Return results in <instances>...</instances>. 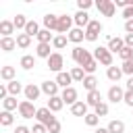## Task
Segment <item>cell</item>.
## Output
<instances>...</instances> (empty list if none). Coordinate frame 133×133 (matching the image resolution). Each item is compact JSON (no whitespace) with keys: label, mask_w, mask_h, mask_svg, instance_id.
I'll return each instance as SVG.
<instances>
[{"label":"cell","mask_w":133,"mask_h":133,"mask_svg":"<svg viewBox=\"0 0 133 133\" xmlns=\"http://www.w3.org/2000/svg\"><path fill=\"white\" fill-rule=\"evenodd\" d=\"M39 87H42V94H46L48 98L60 96V94H58V89H60V87H58V83H56V81H50V79H48V81H42V85H39Z\"/></svg>","instance_id":"11"},{"label":"cell","mask_w":133,"mask_h":133,"mask_svg":"<svg viewBox=\"0 0 133 133\" xmlns=\"http://www.w3.org/2000/svg\"><path fill=\"white\" fill-rule=\"evenodd\" d=\"M91 6H94V2H91V0H77V8H79V10H83V12H87Z\"/></svg>","instance_id":"40"},{"label":"cell","mask_w":133,"mask_h":133,"mask_svg":"<svg viewBox=\"0 0 133 133\" xmlns=\"http://www.w3.org/2000/svg\"><path fill=\"white\" fill-rule=\"evenodd\" d=\"M123 17H125V21H131V19H133V6L123 8Z\"/></svg>","instance_id":"48"},{"label":"cell","mask_w":133,"mask_h":133,"mask_svg":"<svg viewBox=\"0 0 133 133\" xmlns=\"http://www.w3.org/2000/svg\"><path fill=\"white\" fill-rule=\"evenodd\" d=\"M102 29H104V27H102V23L91 19V21H89V25L85 27V39H87V42H96V39L100 37Z\"/></svg>","instance_id":"4"},{"label":"cell","mask_w":133,"mask_h":133,"mask_svg":"<svg viewBox=\"0 0 133 133\" xmlns=\"http://www.w3.org/2000/svg\"><path fill=\"white\" fill-rule=\"evenodd\" d=\"M17 48V37H0V50L2 52H12Z\"/></svg>","instance_id":"23"},{"label":"cell","mask_w":133,"mask_h":133,"mask_svg":"<svg viewBox=\"0 0 133 133\" xmlns=\"http://www.w3.org/2000/svg\"><path fill=\"white\" fill-rule=\"evenodd\" d=\"M71 114H73V116H87V114H89V106H87V102H83V100L75 102V104L71 106Z\"/></svg>","instance_id":"13"},{"label":"cell","mask_w":133,"mask_h":133,"mask_svg":"<svg viewBox=\"0 0 133 133\" xmlns=\"http://www.w3.org/2000/svg\"><path fill=\"white\" fill-rule=\"evenodd\" d=\"M69 73H71L73 81H77V83H83V79H85V71H83L81 66H73Z\"/></svg>","instance_id":"33"},{"label":"cell","mask_w":133,"mask_h":133,"mask_svg":"<svg viewBox=\"0 0 133 133\" xmlns=\"http://www.w3.org/2000/svg\"><path fill=\"white\" fill-rule=\"evenodd\" d=\"M71 56H73V60L77 62V66H85L87 62H91L94 60V54L89 52V50H85V48H81V46H75L73 50H71Z\"/></svg>","instance_id":"1"},{"label":"cell","mask_w":133,"mask_h":133,"mask_svg":"<svg viewBox=\"0 0 133 133\" xmlns=\"http://www.w3.org/2000/svg\"><path fill=\"white\" fill-rule=\"evenodd\" d=\"M73 25H75V21H73V17H69V15H60L58 17V35H69V31L73 29Z\"/></svg>","instance_id":"6"},{"label":"cell","mask_w":133,"mask_h":133,"mask_svg":"<svg viewBox=\"0 0 133 133\" xmlns=\"http://www.w3.org/2000/svg\"><path fill=\"white\" fill-rule=\"evenodd\" d=\"M42 23H44V29H48V31H56V29H58V15L48 12V15L42 19Z\"/></svg>","instance_id":"15"},{"label":"cell","mask_w":133,"mask_h":133,"mask_svg":"<svg viewBox=\"0 0 133 133\" xmlns=\"http://www.w3.org/2000/svg\"><path fill=\"white\" fill-rule=\"evenodd\" d=\"M8 96H10V94H8V87H6V83H2V85H0V100L4 102Z\"/></svg>","instance_id":"46"},{"label":"cell","mask_w":133,"mask_h":133,"mask_svg":"<svg viewBox=\"0 0 133 133\" xmlns=\"http://www.w3.org/2000/svg\"><path fill=\"white\" fill-rule=\"evenodd\" d=\"M96 8L100 10L102 17H114V12H116L114 0H98V2H96Z\"/></svg>","instance_id":"5"},{"label":"cell","mask_w":133,"mask_h":133,"mask_svg":"<svg viewBox=\"0 0 133 133\" xmlns=\"http://www.w3.org/2000/svg\"><path fill=\"white\" fill-rule=\"evenodd\" d=\"M60 98H62V102L69 104V106H73L75 102H79V94H77V89H75L73 85L66 87V89H62V91H60Z\"/></svg>","instance_id":"10"},{"label":"cell","mask_w":133,"mask_h":133,"mask_svg":"<svg viewBox=\"0 0 133 133\" xmlns=\"http://www.w3.org/2000/svg\"><path fill=\"white\" fill-rule=\"evenodd\" d=\"M19 66H21L23 71H31V69L35 66V56H31V54H25V56L19 60Z\"/></svg>","instance_id":"27"},{"label":"cell","mask_w":133,"mask_h":133,"mask_svg":"<svg viewBox=\"0 0 133 133\" xmlns=\"http://www.w3.org/2000/svg\"><path fill=\"white\" fill-rule=\"evenodd\" d=\"M42 29H39V25L35 23V21H29L27 23V27H25V33L29 35V37H37V33H39Z\"/></svg>","instance_id":"34"},{"label":"cell","mask_w":133,"mask_h":133,"mask_svg":"<svg viewBox=\"0 0 133 133\" xmlns=\"http://www.w3.org/2000/svg\"><path fill=\"white\" fill-rule=\"evenodd\" d=\"M2 110H6V112L19 110V102H17V98H15V96H8V98L2 102Z\"/></svg>","instance_id":"28"},{"label":"cell","mask_w":133,"mask_h":133,"mask_svg":"<svg viewBox=\"0 0 133 133\" xmlns=\"http://www.w3.org/2000/svg\"><path fill=\"white\" fill-rule=\"evenodd\" d=\"M62 66H64V58H62V54H60V52H54V54L48 58V69L54 71V73L58 75V73H62Z\"/></svg>","instance_id":"8"},{"label":"cell","mask_w":133,"mask_h":133,"mask_svg":"<svg viewBox=\"0 0 133 133\" xmlns=\"http://www.w3.org/2000/svg\"><path fill=\"white\" fill-rule=\"evenodd\" d=\"M15 123V116H12V112H6V110H2L0 112V125L2 127H10Z\"/></svg>","instance_id":"36"},{"label":"cell","mask_w":133,"mask_h":133,"mask_svg":"<svg viewBox=\"0 0 133 133\" xmlns=\"http://www.w3.org/2000/svg\"><path fill=\"white\" fill-rule=\"evenodd\" d=\"M112 54H118L123 48H125V39L123 37H108V46H106Z\"/></svg>","instance_id":"16"},{"label":"cell","mask_w":133,"mask_h":133,"mask_svg":"<svg viewBox=\"0 0 133 133\" xmlns=\"http://www.w3.org/2000/svg\"><path fill=\"white\" fill-rule=\"evenodd\" d=\"M96 69H98V60H96V58H94L91 62H87V64L83 66V71H85V75H94V73H96Z\"/></svg>","instance_id":"41"},{"label":"cell","mask_w":133,"mask_h":133,"mask_svg":"<svg viewBox=\"0 0 133 133\" xmlns=\"http://www.w3.org/2000/svg\"><path fill=\"white\" fill-rule=\"evenodd\" d=\"M123 39H125V46L127 48H133V33H125Z\"/></svg>","instance_id":"49"},{"label":"cell","mask_w":133,"mask_h":133,"mask_svg":"<svg viewBox=\"0 0 133 133\" xmlns=\"http://www.w3.org/2000/svg\"><path fill=\"white\" fill-rule=\"evenodd\" d=\"M35 121L37 123H42V125H46V129L56 121V116H54V112L48 108V106H42V108H37V112H35Z\"/></svg>","instance_id":"3"},{"label":"cell","mask_w":133,"mask_h":133,"mask_svg":"<svg viewBox=\"0 0 133 133\" xmlns=\"http://www.w3.org/2000/svg\"><path fill=\"white\" fill-rule=\"evenodd\" d=\"M54 81L58 83V87L66 89V87H71V83H73V77H71V73L62 71V73H58V75H56V79H54Z\"/></svg>","instance_id":"20"},{"label":"cell","mask_w":133,"mask_h":133,"mask_svg":"<svg viewBox=\"0 0 133 133\" xmlns=\"http://www.w3.org/2000/svg\"><path fill=\"white\" fill-rule=\"evenodd\" d=\"M125 91H127V89H123V87L116 83V85H110V89H108L106 96H108V100H110L112 104H118V102L125 100Z\"/></svg>","instance_id":"9"},{"label":"cell","mask_w":133,"mask_h":133,"mask_svg":"<svg viewBox=\"0 0 133 133\" xmlns=\"http://www.w3.org/2000/svg\"><path fill=\"white\" fill-rule=\"evenodd\" d=\"M31 46V37L23 31V33H17V48H23V50H27Z\"/></svg>","instance_id":"29"},{"label":"cell","mask_w":133,"mask_h":133,"mask_svg":"<svg viewBox=\"0 0 133 133\" xmlns=\"http://www.w3.org/2000/svg\"><path fill=\"white\" fill-rule=\"evenodd\" d=\"M52 112H60L62 110V106H64V102H62V98L60 96H54V98H48V104H46Z\"/></svg>","instance_id":"26"},{"label":"cell","mask_w":133,"mask_h":133,"mask_svg":"<svg viewBox=\"0 0 133 133\" xmlns=\"http://www.w3.org/2000/svg\"><path fill=\"white\" fill-rule=\"evenodd\" d=\"M106 77H108V79H110V81H112V83L116 85V83L121 81V77H123V69H121V66H114V64H112L110 69H106Z\"/></svg>","instance_id":"22"},{"label":"cell","mask_w":133,"mask_h":133,"mask_svg":"<svg viewBox=\"0 0 133 133\" xmlns=\"http://www.w3.org/2000/svg\"><path fill=\"white\" fill-rule=\"evenodd\" d=\"M83 87H85L87 91L98 89V79H96V75H85V79H83Z\"/></svg>","instance_id":"32"},{"label":"cell","mask_w":133,"mask_h":133,"mask_svg":"<svg viewBox=\"0 0 133 133\" xmlns=\"http://www.w3.org/2000/svg\"><path fill=\"white\" fill-rule=\"evenodd\" d=\"M0 33H2V37H12L15 23L12 21H0Z\"/></svg>","instance_id":"24"},{"label":"cell","mask_w":133,"mask_h":133,"mask_svg":"<svg viewBox=\"0 0 133 133\" xmlns=\"http://www.w3.org/2000/svg\"><path fill=\"white\" fill-rule=\"evenodd\" d=\"M94 58L98 60V64H104L106 69L112 66V52H110L106 46H98V48L94 50Z\"/></svg>","instance_id":"2"},{"label":"cell","mask_w":133,"mask_h":133,"mask_svg":"<svg viewBox=\"0 0 133 133\" xmlns=\"http://www.w3.org/2000/svg\"><path fill=\"white\" fill-rule=\"evenodd\" d=\"M23 94H25V100H29V102H35V100L39 98V94H42V87H39V85H35V83H27Z\"/></svg>","instance_id":"12"},{"label":"cell","mask_w":133,"mask_h":133,"mask_svg":"<svg viewBox=\"0 0 133 133\" xmlns=\"http://www.w3.org/2000/svg\"><path fill=\"white\" fill-rule=\"evenodd\" d=\"M60 129H62V125H60V121L56 118V121L48 127V133H60Z\"/></svg>","instance_id":"44"},{"label":"cell","mask_w":133,"mask_h":133,"mask_svg":"<svg viewBox=\"0 0 133 133\" xmlns=\"http://www.w3.org/2000/svg\"><path fill=\"white\" fill-rule=\"evenodd\" d=\"M85 102H87V106H100L104 100H102V94H100V89H94V91H87V98H85Z\"/></svg>","instance_id":"21"},{"label":"cell","mask_w":133,"mask_h":133,"mask_svg":"<svg viewBox=\"0 0 133 133\" xmlns=\"http://www.w3.org/2000/svg\"><path fill=\"white\" fill-rule=\"evenodd\" d=\"M31 133H48V129H46V125H42V123H35V125L31 127Z\"/></svg>","instance_id":"45"},{"label":"cell","mask_w":133,"mask_h":133,"mask_svg":"<svg viewBox=\"0 0 133 133\" xmlns=\"http://www.w3.org/2000/svg\"><path fill=\"white\" fill-rule=\"evenodd\" d=\"M125 89H127V91H133V77H129V79H127V85H125Z\"/></svg>","instance_id":"52"},{"label":"cell","mask_w":133,"mask_h":133,"mask_svg":"<svg viewBox=\"0 0 133 133\" xmlns=\"http://www.w3.org/2000/svg\"><path fill=\"white\" fill-rule=\"evenodd\" d=\"M35 112H37V108L33 106V102H29V100L19 102V114L23 118H35Z\"/></svg>","instance_id":"7"},{"label":"cell","mask_w":133,"mask_h":133,"mask_svg":"<svg viewBox=\"0 0 133 133\" xmlns=\"http://www.w3.org/2000/svg\"><path fill=\"white\" fill-rule=\"evenodd\" d=\"M125 31L127 33H133V19L131 21H125Z\"/></svg>","instance_id":"51"},{"label":"cell","mask_w":133,"mask_h":133,"mask_svg":"<svg viewBox=\"0 0 133 133\" xmlns=\"http://www.w3.org/2000/svg\"><path fill=\"white\" fill-rule=\"evenodd\" d=\"M83 123H85L87 127H98V123H100V116H98L96 112H89L87 116H83Z\"/></svg>","instance_id":"38"},{"label":"cell","mask_w":133,"mask_h":133,"mask_svg":"<svg viewBox=\"0 0 133 133\" xmlns=\"http://www.w3.org/2000/svg\"><path fill=\"white\" fill-rule=\"evenodd\" d=\"M94 112H96L100 118H102V116H106V114H108V104H106V102H102L100 106H96V108H94Z\"/></svg>","instance_id":"42"},{"label":"cell","mask_w":133,"mask_h":133,"mask_svg":"<svg viewBox=\"0 0 133 133\" xmlns=\"http://www.w3.org/2000/svg\"><path fill=\"white\" fill-rule=\"evenodd\" d=\"M118 56H121V60H123V62H125V60H129V58H133V48H127V46H125V48L118 52Z\"/></svg>","instance_id":"43"},{"label":"cell","mask_w":133,"mask_h":133,"mask_svg":"<svg viewBox=\"0 0 133 133\" xmlns=\"http://www.w3.org/2000/svg\"><path fill=\"white\" fill-rule=\"evenodd\" d=\"M129 108H133V91H125V100H123Z\"/></svg>","instance_id":"47"},{"label":"cell","mask_w":133,"mask_h":133,"mask_svg":"<svg viewBox=\"0 0 133 133\" xmlns=\"http://www.w3.org/2000/svg\"><path fill=\"white\" fill-rule=\"evenodd\" d=\"M6 87H8V94H10V96H15V98H17L19 94H23V91H25V85H23L21 81H17V79H15V81H10V83H6Z\"/></svg>","instance_id":"25"},{"label":"cell","mask_w":133,"mask_h":133,"mask_svg":"<svg viewBox=\"0 0 133 133\" xmlns=\"http://www.w3.org/2000/svg\"><path fill=\"white\" fill-rule=\"evenodd\" d=\"M12 23H15V29H17V31H19V29H23V31H25V27H27V23H29V21H27V17H25V15H17V17L12 19Z\"/></svg>","instance_id":"37"},{"label":"cell","mask_w":133,"mask_h":133,"mask_svg":"<svg viewBox=\"0 0 133 133\" xmlns=\"http://www.w3.org/2000/svg\"><path fill=\"white\" fill-rule=\"evenodd\" d=\"M52 54H54V52H52V44H37V46H35V56H37V58H46V60H48Z\"/></svg>","instance_id":"17"},{"label":"cell","mask_w":133,"mask_h":133,"mask_svg":"<svg viewBox=\"0 0 133 133\" xmlns=\"http://www.w3.org/2000/svg\"><path fill=\"white\" fill-rule=\"evenodd\" d=\"M52 39H54V33L48 29H42L37 33V44H52Z\"/></svg>","instance_id":"31"},{"label":"cell","mask_w":133,"mask_h":133,"mask_svg":"<svg viewBox=\"0 0 133 133\" xmlns=\"http://www.w3.org/2000/svg\"><path fill=\"white\" fill-rule=\"evenodd\" d=\"M66 42H69L66 35H54V39H52V48H54V50H62V48L66 46Z\"/></svg>","instance_id":"35"},{"label":"cell","mask_w":133,"mask_h":133,"mask_svg":"<svg viewBox=\"0 0 133 133\" xmlns=\"http://www.w3.org/2000/svg\"><path fill=\"white\" fill-rule=\"evenodd\" d=\"M108 131L110 133H125V123L121 118H114V121L108 123Z\"/></svg>","instance_id":"30"},{"label":"cell","mask_w":133,"mask_h":133,"mask_svg":"<svg viewBox=\"0 0 133 133\" xmlns=\"http://www.w3.org/2000/svg\"><path fill=\"white\" fill-rule=\"evenodd\" d=\"M73 21H75V27H79V29H85L87 25H89V15L87 12H83V10H77L75 15H73Z\"/></svg>","instance_id":"14"},{"label":"cell","mask_w":133,"mask_h":133,"mask_svg":"<svg viewBox=\"0 0 133 133\" xmlns=\"http://www.w3.org/2000/svg\"><path fill=\"white\" fill-rule=\"evenodd\" d=\"M69 42H73V44H81L83 39H85V29H79V27H73L71 31H69Z\"/></svg>","instance_id":"19"},{"label":"cell","mask_w":133,"mask_h":133,"mask_svg":"<svg viewBox=\"0 0 133 133\" xmlns=\"http://www.w3.org/2000/svg\"><path fill=\"white\" fill-rule=\"evenodd\" d=\"M121 69H123V75H129V77H133V58L125 60V62L121 64Z\"/></svg>","instance_id":"39"},{"label":"cell","mask_w":133,"mask_h":133,"mask_svg":"<svg viewBox=\"0 0 133 133\" xmlns=\"http://www.w3.org/2000/svg\"><path fill=\"white\" fill-rule=\"evenodd\" d=\"M15 75H17V69H15V66H10V64H4V66L0 69V79H2V81H6V83L15 81Z\"/></svg>","instance_id":"18"},{"label":"cell","mask_w":133,"mask_h":133,"mask_svg":"<svg viewBox=\"0 0 133 133\" xmlns=\"http://www.w3.org/2000/svg\"><path fill=\"white\" fill-rule=\"evenodd\" d=\"M94 133H110V131H108V127H96Z\"/></svg>","instance_id":"53"},{"label":"cell","mask_w":133,"mask_h":133,"mask_svg":"<svg viewBox=\"0 0 133 133\" xmlns=\"http://www.w3.org/2000/svg\"><path fill=\"white\" fill-rule=\"evenodd\" d=\"M15 133H31V129H29V127H25V125H17Z\"/></svg>","instance_id":"50"}]
</instances>
